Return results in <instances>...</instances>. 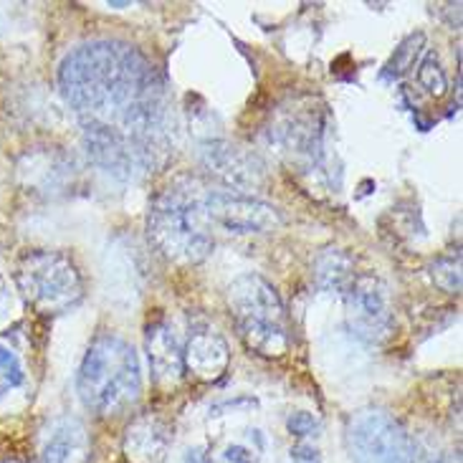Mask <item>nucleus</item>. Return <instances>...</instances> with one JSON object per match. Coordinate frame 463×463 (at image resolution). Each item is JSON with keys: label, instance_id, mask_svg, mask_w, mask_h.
<instances>
[{"label": "nucleus", "instance_id": "a211bd4d", "mask_svg": "<svg viewBox=\"0 0 463 463\" xmlns=\"http://www.w3.org/2000/svg\"><path fill=\"white\" fill-rule=\"evenodd\" d=\"M287 428L291 436H297V439H307V436H312V433L319 430V420H317L312 413H307V411H297V413L288 415Z\"/></svg>", "mask_w": 463, "mask_h": 463}, {"label": "nucleus", "instance_id": "f8f14e48", "mask_svg": "<svg viewBox=\"0 0 463 463\" xmlns=\"http://www.w3.org/2000/svg\"><path fill=\"white\" fill-rule=\"evenodd\" d=\"M170 449V426L157 415H139L125 433V456L129 463H165Z\"/></svg>", "mask_w": 463, "mask_h": 463}, {"label": "nucleus", "instance_id": "dca6fc26", "mask_svg": "<svg viewBox=\"0 0 463 463\" xmlns=\"http://www.w3.org/2000/svg\"><path fill=\"white\" fill-rule=\"evenodd\" d=\"M418 84L426 89L430 97H443L449 89V79L440 66V59L436 51H428L423 61L418 63Z\"/></svg>", "mask_w": 463, "mask_h": 463}, {"label": "nucleus", "instance_id": "5701e85b", "mask_svg": "<svg viewBox=\"0 0 463 463\" xmlns=\"http://www.w3.org/2000/svg\"><path fill=\"white\" fill-rule=\"evenodd\" d=\"M129 3H109V8H127Z\"/></svg>", "mask_w": 463, "mask_h": 463}, {"label": "nucleus", "instance_id": "4468645a", "mask_svg": "<svg viewBox=\"0 0 463 463\" xmlns=\"http://www.w3.org/2000/svg\"><path fill=\"white\" fill-rule=\"evenodd\" d=\"M352 269H354L352 259L345 250L326 249L314 261V279H317L319 288H325L329 294H345L354 281Z\"/></svg>", "mask_w": 463, "mask_h": 463}, {"label": "nucleus", "instance_id": "f03ea898", "mask_svg": "<svg viewBox=\"0 0 463 463\" xmlns=\"http://www.w3.org/2000/svg\"><path fill=\"white\" fill-rule=\"evenodd\" d=\"M203 190L193 177H180L150 203L147 233L165 259L193 266L211 256L215 241L203 213Z\"/></svg>", "mask_w": 463, "mask_h": 463}, {"label": "nucleus", "instance_id": "4be33fe9", "mask_svg": "<svg viewBox=\"0 0 463 463\" xmlns=\"http://www.w3.org/2000/svg\"><path fill=\"white\" fill-rule=\"evenodd\" d=\"M420 463H451L449 458H446V453L440 451H428L420 456Z\"/></svg>", "mask_w": 463, "mask_h": 463}, {"label": "nucleus", "instance_id": "9d476101", "mask_svg": "<svg viewBox=\"0 0 463 463\" xmlns=\"http://www.w3.org/2000/svg\"><path fill=\"white\" fill-rule=\"evenodd\" d=\"M231 350L223 335H218L211 326L195 329L183 345V367L185 373L201 383H215L228 373Z\"/></svg>", "mask_w": 463, "mask_h": 463}, {"label": "nucleus", "instance_id": "6ab92c4d", "mask_svg": "<svg viewBox=\"0 0 463 463\" xmlns=\"http://www.w3.org/2000/svg\"><path fill=\"white\" fill-rule=\"evenodd\" d=\"M291 461L294 463H322V456L319 451L309 446V443H299L291 449Z\"/></svg>", "mask_w": 463, "mask_h": 463}, {"label": "nucleus", "instance_id": "b1692460", "mask_svg": "<svg viewBox=\"0 0 463 463\" xmlns=\"http://www.w3.org/2000/svg\"><path fill=\"white\" fill-rule=\"evenodd\" d=\"M5 463H21V461H5Z\"/></svg>", "mask_w": 463, "mask_h": 463}, {"label": "nucleus", "instance_id": "9b49d317", "mask_svg": "<svg viewBox=\"0 0 463 463\" xmlns=\"http://www.w3.org/2000/svg\"><path fill=\"white\" fill-rule=\"evenodd\" d=\"M145 350L150 360V373L155 385L160 388H175L183 380V342L177 337L175 326L167 322H155L147 329Z\"/></svg>", "mask_w": 463, "mask_h": 463}, {"label": "nucleus", "instance_id": "7ed1b4c3", "mask_svg": "<svg viewBox=\"0 0 463 463\" xmlns=\"http://www.w3.org/2000/svg\"><path fill=\"white\" fill-rule=\"evenodd\" d=\"M135 347L119 335L104 332L89 345L81 360L76 390L91 413L119 415L137 402L142 375Z\"/></svg>", "mask_w": 463, "mask_h": 463}, {"label": "nucleus", "instance_id": "6e6552de", "mask_svg": "<svg viewBox=\"0 0 463 463\" xmlns=\"http://www.w3.org/2000/svg\"><path fill=\"white\" fill-rule=\"evenodd\" d=\"M347 325L367 345H380L392 335L395 314L390 301V288L377 276H357L345 291Z\"/></svg>", "mask_w": 463, "mask_h": 463}, {"label": "nucleus", "instance_id": "0eeeda50", "mask_svg": "<svg viewBox=\"0 0 463 463\" xmlns=\"http://www.w3.org/2000/svg\"><path fill=\"white\" fill-rule=\"evenodd\" d=\"M203 213L211 228H223L236 236L271 233L281 226V213L271 203L261 201L250 193L228 188L203 190Z\"/></svg>", "mask_w": 463, "mask_h": 463}, {"label": "nucleus", "instance_id": "ddd939ff", "mask_svg": "<svg viewBox=\"0 0 463 463\" xmlns=\"http://www.w3.org/2000/svg\"><path fill=\"white\" fill-rule=\"evenodd\" d=\"M87 451V430L76 418H61L49 428L38 463H81Z\"/></svg>", "mask_w": 463, "mask_h": 463}, {"label": "nucleus", "instance_id": "39448f33", "mask_svg": "<svg viewBox=\"0 0 463 463\" xmlns=\"http://www.w3.org/2000/svg\"><path fill=\"white\" fill-rule=\"evenodd\" d=\"M18 287L38 314L71 312L84 299L76 263L59 250H33L18 266Z\"/></svg>", "mask_w": 463, "mask_h": 463}, {"label": "nucleus", "instance_id": "f257e3e1", "mask_svg": "<svg viewBox=\"0 0 463 463\" xmlns=\"http://www.w3.org/2000/svg\"><path fill=\"white\" fill-rule=\"evenodd\" d=\"M63 101L81 125L91 163L117 180H139L173 147V104L163 76L135 46L94 38L59 66Z\"/></svg>", "mask_w": 463, "mask_h": 463}, {"label": "nucleus", "instance_id": "423d86ee", "mask_svg": "<svg viewBox=\"0 0 463 463\" xmlns=\"http://www.w3.org/2000/svg\"><path fill=\"white\" fill-rule=\"evenodd\" d=\"M347 451L352 463H415L418 456L411 433L380 408H364L352 415Z\"/></svg>", "mask_w": 463, "mask_h": 463}, {"label": "nucleus", "instance_id": "20e7f679", "mask_svg": "<svg viewBox=\"0 0 463 463\" xmlns=\"http://www.w3.org/2000/svg\"><path fill=\"white\" fill-rule=\"evenodd\" d=\"M228 309L238 337L261 357H284L291 347L288 317L276 288L259 274H243L228 287Z\"/></svg>", "mask_w": 463, "mask_h": 463}, {"label": "nucleus", "instance_id": "2eb2a0df", "mask_svg": "<svg viewBox=\"0 0 463 463\" xmlns=\"http://www.w3.org/2000/svg\"><path fill=\"white\" fill-rule=\"evenodd\" d=\"M430 276L446 294H458L461 291V253L453 250L440 256L439 261L430 266Z\"/></svg>", "mask_w": 463, "mask_h": 463}, {"label": "nucleus", "instance_id": "aec40b11", "mask_svg": "<svg viewBox=\"0 0 463 463\" xmlns=\"http://www.w3.org/2000/svg\"><path fill=\"white\" fill-rule=\"evenodd\" d=\"M0 370H5L8 375H13V383H21V367H18V360L11 350L0 347Z\"/></svg>", "mask_w": 463, "mask_h": 463}, {"label": "nucleus", "instance_id": "1a4fd4ad", "mask_svg": "<svg viewBox=\"0 0 463 463\" xmlns=\"http://www.w3.org/2000/svg\"><path fill=\"white\" fill-rule=\"evenodd\" d=\"M201 160L211 175L226 183L228 190H238V193L259 188L266 175L263 163L253 152H246L231 142H205Z\"/></svg>", "mask_w": 463, "mask_h": 463}, {"label": "nucleus", "instance_id": "412c9836", "mask_svg": "<svg viewBox=\"0 0 463 463\" xmlns=\"http://www.w3.org/2000/svg\"><path fill=\"white\" fill-rule=\"evenodd\" d=\"M226 458L233 463H253V456L246 449H241V446H231L226 451Z\"/></svg>", "mask_w": 463, "mask_h": 463}, {"label": "nucleus", "instance_id": "f3484780", "mask_svg": "<svg viewBox=\"0 0 463 463\" xmlns=\"http://www.w3.org/2000/svg\"><path fill=\"white\" fill-rule=\"evenodd\" d=\"M418 46H423V33H413V36H408L401 43V49H395V56H392V61L388 63V71L390 74L401 76L413 59L418 56Z\"/></svg>", "mask_w": 463, "mask_h": 463}]
</instances>
